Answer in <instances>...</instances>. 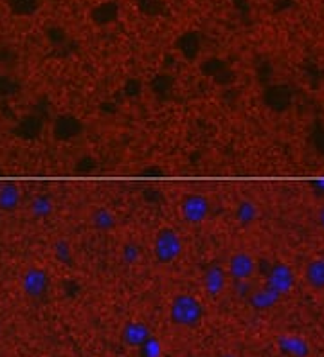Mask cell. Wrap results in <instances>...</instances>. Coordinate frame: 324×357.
I'll return each instance as SVG.
<instances>
[{
  "label": "cell",
  "instance_id": "10",
  "mask_svg": "<svg viewBox=\"0 0 324 357\" xmlns=\"http://www.w3.org/2000/svg\"><path fill=\"white\" fill-rule=\"evenodd\" d=\"M278 347L281 348V352L292 357H306L310 354V347H308V343L301 336H279Z\"/></svg>",
  "mask_w": 324,
  "mask_h": 357
},
{
  "label": "cell",
  "instance_id": "6",
  "mask_svg": "<svg viewBox=\"0 0 324 357\" xmlns=\"http://www.w3.org/2000/svg\"><path fill=\"white\" fill-rule=\"evenodd\" d=\"M265 285L281 296H287L296 287V272L288 263L276 262L267 272Z\"/></svg>",
  "mask_w": 324,
  "mask_h": 357
},
{
  "label": "cell",
  "instance_id": "13",
  "mask_svg": "<svg viewBox=\"0 0 324 357\" xmlns=\"http://www.w3.org/2000/svg\"><path fill=\"white\" fill-rule=\"evenodd\" d=\"M119 17V4L114 2V0H107V2H101L92 10L90 13V19L92 22L98 24V26H108V24H114Z\"/></svg>",
  "mask_w": 324,
  "mask_h": 357
},
{
  "label": "cell",
  "instance_id": "8",
  "mask_svg": "<svg viewBox=\"0 0 324 357\" xmlns=\"http://www.w3.org/2000/svg\"><path fill=\"white\" fill-rule=\"evenodd\" d=\"M152 329L144 321L132 320L126 321L121 329V341L128 348H137L139 350L150 338H152Z\"/></svg>",
  "mask_w": 324,
  "mask_h": 357
},
{
  "label": "cell",
  "instance_id": "14",
  "mask_svg": "<svg viewBox=\"0 0 324 357\" xmlns=\"http://www.w3.org/2000/svg\"><path fill=\"white\" fill-rule=\"evenodd\" d=\"M90 224H92L94 229L103 231V233L112 231L117 226L116 213L110 208H107V206H98V208H94L92 213H90Z\"/></svg>",
  "mask_w": 324,
  "mask_h": 357
},
{
  "label": "cell",
  "instance_id": "12",
  "mask_svg": "<svg viewBox=\"0 0 324 357\" xmlns=\"http://www.w3.org/2000/svg\"><path fill=\"white\" fill-rule=\"evenodd\" d=\"M234 218L242 227H251L252 224H256L260 218V208L258 204L251 199H243L236 204L234 208Z\"/></svg>",
  "mask_w": 324,
  "mask_h": 357
},
{
  "label": "cell",
  "instance_id": "9",
  "mask_svg": "<svg viewBox=\"0 0 324 357\" xmlns=\"http://www.w3.org/2000/svg\"><path fill=\"white\" fill-rule=\"evenodd\" d=\"M249 298V305H251L254 311H270L274 308L279 302H281V294H278L276 290H272L270 287L263 285L260 289L251 290V294L247 296Z\"/></svg>",
  "mask_w": 324,
  "mask_h": 357
},
{
  "label": "cell",
  "instance_id": "25",
  "mask_svg": "<svg viewBox=\"0 0 324 357\" xmlns=\"http://www.w3.org/2000/svg\"><path fill=\"white\" fill-rule=\"evenodd\" d=\"M317 222H319L321 229L324 231V206L319 209V213H317Z\"/></svg>",
  "mask_w": 324,
  "mask_h": 357
},
{
  "label": "cell",
  "instance_id": "15",
  "mask_svg": "<svg viewBox=\"0 0 324 357\" xmlns=\"http://www.w3.org/2000/svg\"><path fill=\"white\" fill-rule=\"evenodd\" d=\"M22 193L20 188L13 182H2L0 184V211L11 213L20 206Z\"/></svg>",
  "mask_w": 324,
  "mask_h": 357
},
{
  "label": "cell",
  "instance_id": "3",
  "mask_svg": "<svg viewBox=\"0 0 324 357\" xmlns=\"http://www.w3.org/2000/svg\"><path fill=\"white\" fill-rule=\"evenodd\" d=\"M211 215V202L206 195L189 193L180 202V217L189 226H200Z\"/></svg>",
  "mask_w": 324,
  "mask_h": 357
},
{
  "label": "cell",
  "instance_id": "17",
  "mask_svg": "<svg viewBox=\"0 0 324 357\" xmlns=\"http://www.w3.org/2000/svg\"><path fill=\"white\" fill-rule=\"evenodd\" d=\"M42 0H8V10L15 17H31L40 10Z\"/></svg>",
  "mask_w": 324,
  "mask_h": 357
},
{
  "label": "cell",
  "instance_id": "5",
  "mask_svg": "<svg viewBox=\"0 0 324 357\" xmlns=\"http://www.w3.org/2000/svg\"><path fill=\"white\" fill-rule=\"evenodd\" d=\"M227 275L234 281H249L252 276L256 275L258 262L256 258L252 256L247 251H238V253L231 254L227 260Z\"/></svg>",
  "mask_w": 324,
  "mask_h": 357
},
{
  "label": "cell",
  "instance_id": "4",
  "mask_svg": "<svg viewBox=\"0 0 324 357\" xmlns=\"http://www.w3.org/2000/svg\"><path fill=\"white\" fill-rule=\"evenodd\" d=\"M20 287H22V293L29 299L45 298L51 289L49 272L42 269V267H27L22 278H20Z\"/></svg>",
  "mask_w": 324,
  "mask_h": 357
},
{
  "label": "cell",
  "instance_id": "11",
  "mask_svg": "<svg viewBox=\"0 0 324 357\" xmlns=\"http://www.w3.org/2000/svg\"><path fill=\"white\" fill-rule=\"evenodd\" d=\"M303 278L314 290H324V256L312 258L310 262L306 263Z\"/></svg>",
  "mask_w": 324,
  "mask_h": 357
},
{
  "label": "cell",
  "instance_id": "7",
  "mask_svg": "<svg viewBox=\"0 0 324 357\" xmlns=\"http://www.w3.org/2000/svg\"><path fill=\"white\" fill-rule=\"evenodd\" d=\"M229 280L231 278L229 275H227V269H225V267L218 265V263H211V265L204 271L202 276L204 293H206L211 299L220 298L222 294L225 293V289H227Z\"/></svg>",
  "mask_w": 324,
  "mask_h": 357
},
{
  "label": "cell",
  "instance_id": "16",
  "mask_svg": "<svg viewBox=\"0 0 324 357\" xmlns=\"http://www.w3.org/2000/svg\"><path fill=\"white\" fill-rule=\"evenodd\" d=\"M80 130V121L76 118H72V116H62L54 123V136L58 139H71V137L78 136Z\"/></svg>",
  "mask_w": 324,
  "mask_h": 357
},
{
  "label": "cell",
  "instance_id": "20",
  "mask_svg": "<svg viewBox=\"0 0 324 357\" xmlns=\"http://www.w3.org/2000/svg\"><path fill=\"white\" fill-rule=\"evenodd\" d=\"M141 256H143V249H141L139 244H135V242H126V244H123L121 262L125 263V265H137V263L141 262Z\"/></svg>",
  "mask_w": 324,
  "mask_h": 357
},
{
  "label": "cell",
  "instance_id": "24",
  "mask_svg": "<svg viewBox=\"0 0 324 357\" xmlns=\"http://www.w3.org/2000/svg\"><path fill=\"white\" fill-rule=\"evenodd\" d=\"M312 190L317 195H324V177L323 179H315V181H312Z\"/></svg>",
  "mask_w": 324,
  "mask_h": 357
},
{
  "label": "cell",
  "instance_id": "21",
  "mask_svg": "<svg viewBox=\"0 0 324 357\" xmlns=\"http://www.w3.org/2000/svg\"><path fill=\"white\" fill-rule=\"evenodd\" d=\"M162 352H164V345L159 338L152 336V338L139 348L141 357H162Z\"/></svg>",
  "mask_w": 324,
  "mask_h": 357
},
{
  "label": "cell",
  "instance_id": "18",
  "mask_svg": "<svg viewBox=\"0 0 324 357\" xmlns=\"http://www.w3.org/2000/svg\"><path fill=\"white\" fill-rule=\"evenodd\" d=\"M29 211H31L33 217L36 218H47L51 213L54 211V202L47 193L36 195L35 199L31 200V206H29Z\"/></svg>",
  "mask_w": 324,
  "mask_h": 357
},
{
  "label": "cell",
  "instance_id": "26",
  "mask_svg": "<svg viewBox=\"0 0 324 357\" xmlns=\"http://www.w3.org/2000/svg\"><path fill=\"white\" fill-rule=\"evenodd\" d=\"M218 357H238V356H236V354H233V352H224V354H220Z\"/></svg>",
  "mask_w": 324,
  "mask_h": 357
},
{
  "label": "cell",
  "instance_id": "23",
  "mask_svg": "<svg viewBox=\"0 0 324 357\" xmlns=\"http://www.w3.org/2000/svg\"><path fill=\"white\" fill-rule=\"evenodd\" d=\"M47 38H49L51 42H54V44H60V42L65 40V33L60 28H51L47 29Z\"/></svg>",
  "mask_w": 324,
  "mask_h": 357
},
{
  "label": "cell",
  "instance_id": "19",
  "mask_svg": "<svg viewBox=\"0 0 324 357\" xmlns=\"http://www.w3.org/2000/svg\"><path fill=\"white\" fill-rule=\"evenodd\" d=\"M53 251L54 258H56L62 265L72 267V263H74V253H72V247L67 240H56Z\"/></svg>",
  "mask_w": 324,
  "mask_h": 357
},
{
  "label": "cell",
  "instance_id": "1",
  "mask_svg": "<svg viewBox=\"0 0 324 357\" xmlns=\"http://www.w3.org/2000/svg\"><path fill=\"white\" fill-rule=\"evenodd\" d=\"M206 307L202 299L189 293H179L170 303V320L180 329H195L202 323Z\"/></svg>",
  "mask_w": 324,
  "mask_h": 357
},
{
  "label": "cell",
  "instance_id": "22",
  "mask_svg": "<svg viewBox=\"0 0 324 357\" xmlns=\"http://www.w3.org/2000/svg\"><path fill=\"white\" fill-rule=\"evenodd\" d=\"M180 51H184L188 55H195L198 51V37L195 33H186L184 37L179 40Z\"/></svg>",
  "mask_w": 324,
  "mask_h": 357
},
{
  "label": "cell",
  "instance_id": "2",
  "mask_svg": "<svg viewBox=\"0 0 324 357\" xmlns=\"http://www.w3.org/2000/svg\"><path fill=\"white\" fill-rule=\"evenodd\" d=\"M184 253V240L173 227H162L153 238V256L161 265L177 262Z\"/></svg>",
  "mask_w": 324,
  "mask_h": 357
}]
</instances>
